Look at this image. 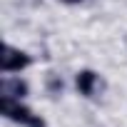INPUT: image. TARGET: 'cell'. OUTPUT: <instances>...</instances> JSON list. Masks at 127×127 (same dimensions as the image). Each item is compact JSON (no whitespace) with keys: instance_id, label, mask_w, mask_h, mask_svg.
Wrapping results in <instances>:
<instances>
[{"instance_id":"cell-1","label":"cell","mask_w":127,"mask_h":127,"mask_svg":"<svg viewBox=\"0 0 127 127\" xmlns=\"http://www.w3.org/2000/svg\"><path fill=\"white\" fill-rule=\"evenodd\" d=\"M0 115H3L8 122H15L20 127H47L45 117L37 115L32 107H28L23 100L0 97Z\"/></svg>"},{"instance_id":"cell-2","label":"cell","mask_w":127,"mask_h":127,"mask_svg":"<svg viewBox=\"0 0 127 127\" xmlns=\"http://www.w3.org/2000/svg\"><path fill=\"white\" fill-rule=\"evenodd\" d=\"M75 90H77V95H82L85 100H100V97L105 95V90H107V80H105L97 70L82 67V70L75 72Z\"/></svg>"},{"instance_id":"cell-3","label":"cell","mask_w":127,"mask_h":127,"mask_svg":"<svg viewBox=\"0 0 127 127\" xmlns=\"http://www.w3.org/2000/svg\"><path fill=\"white\" fill-rule=\"evenodd\" d=\"M30 65H32L30 52H25V50H20L10 42H3V52H0V72L3 75H20Z\"/></svg>"},{"instance_id":"cell-4","label":"cell","mask_w":127,"mask_h":127,"mask_svg":"<svg viewBox=\"0 0 127 127\" xmlns=\"http://www.w3.org/2000/svg\"><path fill=\"white\" fill-rule=\"evenodd\" d=\"M30 95V82L20 75H3L0 77V97L25 100Z\"/></svg>"},{"instance_id":"cell-5","label":"cell","mask_w":127,"mask_h":127,"mask_svg":"<svg viewBox=\"0 0 127 127\" xmlns=\"http://www.w3.org/2000/svg\"><path fill=\"white\" fill-rule=\"evenodd\" d=\"M57 3H65V5H77V3H82V0H57Z\"/></svg>"}]
</instances>
